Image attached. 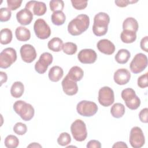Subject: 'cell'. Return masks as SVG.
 <instances>
[{
  "label": "cell",
  "mask_w": 148,
  "mask_h": 148,
  "mask_svg": "<svg viewBox=\"0 0 148 148\" xmlns=\"http://www.w3.org/2000/svg\"><path fill=\"white\" fill-rule=\"evenodd\" d=\"M77 112L84 117H91L98 111L97 105L92 101H81L76 106Z\"/></svg>",
  "instance_id": "cell-6"
},
{
  "label": "cell",
  "mask_w": 148,
  "mask_h": 148,
  "mask_svg": "<svg viewBox=\"0 0 148 148\" xmlns=\"http://www.w3.org/2000/svg\"><path fill=\"white\" fill-rule=\"evenodd\" d=\"M131 57L130 52L125 49H120L116 53L114 59L116 61L120 64H126Z\"/></svg>",
  "instance_id": "cell-25"
},
{
  "label": "cell",
  "mask_w": 148,
  "mask_h": 148,
  "mask_svg": "<svg viewBox=\"0 0 148 148\" xmlns=\"http://www.w3.org/2000/svg\"><path fill=\"white\" fill-rule=\"evenodd\" d=\"M139 25L137 20L133 17L125 18L123 23V30H130L136 32L138 30Z\"/></svg>",
  "instance_id": "cell-24"
},
{
  "label": "cell",
  "mask_w": 148,
  "mask_h": 148,
  "mask_svg": "<svg viewBox=\"0 0 148 148\" xmlns=\"http://www.w3.org/2000/svg\"><path fill=\"white\" fill-rule=\"evenodd\" d=\"M27 131V125L21 122H18L15 124L13 127V131L18 135H24Z\"/></svg>",
  "instance_id": "cell-35"
},
{
  "label": "cell",
  "mask_w": 148,
  "mask_h": 148,
  "mask_svg": "<svg viewBox=\"0 0 148 148\" xmlns=\"http://www.w3.org/2000/svg\"><path fill=\"white\" fill-rule=\"evenodd\" d=\"M71 3L72 6L76 10H83L87 6L88 2L87 1L82 0H72Z\"/></svg>",
  "instance_id": "cell-37"
},
{
  "label": "cell",
  "mask_w": 148,
  "mask_h": 148,
  "mask_svg": "<svg viewBox=\"0 0 148 148\" xmlns=\"http://www.w3.org/2000/svg\"><path fill=\"white\" fill-rule=\"evenodd\" d=\"M77 45L73 42H66L63 45L62 50L68 55H73L77 51Z\"/></svg>",
  "instance_id": "cell-32"
},
{
  "label": "cell",
  "mask_w": 148,
  "mask_h": 148,
  "mask_svg": "<svg viewBox=\"0 0 148 148\" xmlns=\"http://www.w3.org/2000/svg\"><path fill=\"white\" fill-rule=\"evenodd\" d=\"M24 91V84L21 82H15L13 83L10 88V94L12 96L16 98L21 97Z\"/></svg>",
  "instance_id": "cell-23"
},
{
  "label": "cell",
  "mask_w": 148,
  "mask_h": 148,
  "mask_svg": "<svg viewBox=\"0 0 148 148\" xmlns=\"http://www.w3.org/2000/svg\"><path fill=\"white\" fill-rule=\"evenodd\" d=\"M15 35L18 40L25 42L30 39L31 32L28 28L20 26L16 29Z\"/></svg>",
  "instance_id": "cell-21"
},
{
  "label": "cell",
  "mask_w": 148,
  "mask_h": 148,
  "mask_svg": "<svg viewBox=\"0 0 148 148\" xmlns=\"http://www.w3.org/2000/svg\"><path fill=\"white\" fill-rule=\"evenodd\" d=\"M17 60V53L12 47L3 49L0 53V67L6 69L10 67Z\"/></svg>",
  "instance_id": "cell-7"
},
{
  "label": "cell",
  "mask_w": 148,
  "mask_h": 148,
  "mask_svg": "<svg viewBox=\"0 0 148 148\" xmlns=\"http://www.w3.org/2000/svg\"><path fill=\"white\" fill-rule=\"evenodd\" d=\"M50 9L53 12L62 11L64 7V1L62 0H52L49 2Z\"/></svg>",
  "instance_id": "cell-33"
},
{
  "label": "cell",
  "mask_w": 148,
  "mask_h": 148,
  "mask_svg": "<svg viewBox=\"0 0 148 148\" xmlns=\"http://www.w3.org/2000/svg\"><path fill=\"white\" fill-rule=\"evenodd\" d=\"M25 8L30 10L33 14L38 16L44 15L47 11L46 4L43 2L36 1L28 2L25 5Z\"/></svg>",
  "instance_id": "cell-15"
},
{
  "label": "cell",
  "mask_w": 148,
  "mask_h": 148,
  "mask_svg": "<svg viewBox=\"0 0 148 148\" xmlns=\"http://www.w3.org/2000/svg\"><path fill=\"white\" fill-rule=\"evenodd\" d=\"M63 45V42L60 38L55 37L48 42L47 47L53 51L59 52L62 49Z\"/></svg>",
  "instance_id": "cell-27"
},
{
  "label": "cell",
  "mask_w": 148,
  "mask_h": 148,
  "mask_svg": "<svg viewBox=\"0 0 148 148\" xmlns=\"http://www.w3.org/2000/svg\"><path fill=\"white\" fill-rule=\"evenodd\" d=\"M64 71L61 67L59 66H54L51 67L48 73V76L51 82H57L63 76Z\"/></svg>",
  "instance_id": "cell-20"
},
{
  "label": "cell",
  "mask_w": 148,
  "mask_h": 148,
  "mask_svg": "<svg viewBox=\"0 0 148 148\" xmlns=\"http://www.w3.org/2000/svg\"><path fill=\"white\" fill-rule=\"evenodd\" d=\"M129 142L134 148L142 147L145 142V138L142 129L139 127L132 128L130 131Z\"/></svg>",
  "instance_id": "cell-11"
},
{
  "label": "cell",
  "mask_w": 148,
  "mask_h": 148,
  "mask_svg": "<svg viewBox=\"0 0 148 148\" xmlns=\"http://www.w3.org/2000/svg\"><path fill=\"white\" fill-rule=\"evenodd\" d=\"M12 16L11 10L6 8H2L0 9V21L6 22L10 20Z\"/></svg>",
  "instance_id": "cell-36"
},
{
  "label": "cell",
  "mask_w": 148,
  "mask_h": 148,
  "mask_svg": "<svg viewBox=\"0 0 148 148\" xmlns=\"http://www.w3.org/2000/svg\"><path fill=\"white\" fill-rule=\"evenodd\" d=\"M138 1H129V0H119V1H115L114 3H116V5L119 6V7H121V8H124L125 7L127 6H128L129 4L130 3H136Z\"/></svg>",
  "instance_id": "cell-41"
},
{
  "label": "cell",
  "mask_w": 148,
  "mask_h": 148,
  "mask_svg": "<svg viewBox=\"0 0 148 148\" xmlns=\"http://www.w3.org/2000/svg\"><path fill=\"white\" fill-rule=\"evenodd\" d=\"M16 18L21 25H29L33 19V14L30 10L24 8L17 13Z\"/></svg>",
  "instance_id": "cell-19"
},
{
  "label": "cell",
  "mask_w": 148,
  "mask_h": 148,
  "mask_svg": "<svg viewBox=\"0 0 148 148\" xmlns=\"http://www.w3.org/2000/svg\"><path fill=\"white\" fill-rule=\"evenodd\" d=\"M5 146L8 148H16L18 146V139L14 135H8L4 140Z\"/></svg>",
  "instance_id": "cell-31"
},
{
  "label": "cell",
  "mask_w": 148,
  "mask_h": 148,
  "mask_svg": "<svg viewBox=\"0 0 148 148\" xmlns=\"http://www.w3.org/2000/svg\"><path fill=\"white\" fill-rule=\"evenodd\" d=\"M140 46L142 50L146 52H148V36L143 37L140 42Z\"/></svg>",
  "instance_id": "cell-42"
},
{
  "label": "cell",
  "mask_w": 148,
  "mask_h": 148,
  "mask_svg": "<svg viewBox=\"0 0 148 148\" xmlns=\"http://www.w3.org/2000/svg\"><path fill=\"white\" fill-rule=\"evenodd\" d=\"M131 79V73L125 68L117 69L114 73L113 79L114 82L119 85H124L129 82Z\"/></svg>",
  "instance_id": "cell-17"
},
{
  "label": "cell",
  "mask_w": 148,
  "mask_h": 148,
  "mask_svg": "<svg viewBox=\"0 0 148 148\" xmlns=\"http://www.w3.org/2000/svg\"><path fill=\"white\" fill-rule=\"evenodd\" d=\"M71 132L73 138L78 142L84 141L87 136L86 124L80 119H77L72 123L71 125Z\"/></svg>",
  "instance_id": "cell-5"
},
{
  "label": "cell",
  "mask_w": 148,
  "mask_h": 148,
  "mask_svg": "<svg viewBox=\"0 0 148 148\" xmlns=\"http://www.w3.org/2000/svg\"><path fill=\"white\" fill-rule=\"evenodd\" d=\"M86 147L87 148H100L101 147V144L98 140H91L87 143Z\"/></svg>",
  "instance_id": "cell-43"
},
{
  "label": "cell",
  "mask_w": 148,
  "mask_h": 148,
  "mask_svg": "<svg viewBox=\"0 0 148 148\" xmlns=\"http://www.w3.org/2000/svg\"><path fill=\"white\" fill-rule=\"evenodd\" d=\"M98 99L102 106L105 107L110 106L114 101L113 90L108 86L101 88L98 91Z\"/></svg>",
  "instance_id": "cell-10"
},
{
  "label": "cell",
  "mask_w": 148,
  "mask_h": 148,
  "mask_svg": "<svg viewBox=\"0 0 148 148\" xmlns=\"http://www.w3.org/2000/svg\"><path fill=\"white\" fill-rule=\"evenodd\" d=\"M67 76L75 82L80 81L84 76L83 70L78 66H72L69 71Z\"/></svg>",
  "instance_id": "cell-22"
},
{
  "label": "cell",
  "mask_w": 148,
  "mask_h": 148,
  "mask_svg": "<svg viewBox=\"0 0 148 148\" xmlns=\"http://www.w3.org/2000/svg\"><path fill=\"white\" fill-rule=\"evenodd\" d=\"M147 66V57L141 53L136 54L130 64L131 71L135 74L142 72Z\"/></svg>",
  "instance_id": "cell-8"
},
{
  "label": "cell",
  "mask_w": 148,
  "mask_h": 148,
  "mask_svg": "<svg viewBox=\"0 0 148 148\" xmlns=\"http://www.w3.org/2000/svg\"><path fill=\"white\" fill-rule=\"evenodd\" d=\"M110 22L109 16L105 12H99L94 17L92 32L97 36L105 35L108 32V25Z\"/></svg>",
  "instance_id": "cell-2"
},
{
  "label": "cell",
  "mask_w": 148,
  "mask_h": 148,
  "mask_svg": "<svg viewBox=\"0 0 148 148\" xmlns=\"http://www.w3.org/2000/svg\"><path fill=\"white\" fill-rule=\"evenodd\" d=\"M120 38L123 43H131L136 40V33L130 30H123L120 34Z\"/></svg>",
  "instance_id": "cell-28"
},
{
  "label": "cell",
  "mask_w": 148,
  "mask_h": 148,
  "mask_svg": "<svg viewBox=\"0 0 148 148\" xmlns=\"http://www.w3.org/2000/svg\"><path fill=\"white\" fill-rule=\"evenodd\" d=\"M53 57L51 54L48 52L42 53L39 60L35 64V69L39 74H43L47 69L48 66L52 63Z\"/></svg>",
  "instance_id": "cell-12"
},
{
  "label": "cell",
  "mask_w": 148,
  "mask_h": 148,
  "mask_svg": "<svg viewBox=\"0 0 148 148\" xmlns=\"http://www.w3.org/2000/svg\"><path fill=\"white\" fill-rule=\"evenodd\" d=\"M112 147H126L127 148L128 146L127 145L125 144V143L123 142H117L116 143H115L113 146Z\"/></svg>",
  "instance_id": "cell-45"
},
{
  "label": "cell",
  "mask_w": 148,
  "mask_h": 148,
  "mask_svg": "<svg viewBox=\"0 0 148 148\" xmlns=\"http://www.w3.org/2000/svg\"><path fill=\"white\" fill-rule=\"evenodd\" d=\"M12 32L9 28H3L0 32V42L2 45H8L12 40Z\"/></svg>",
  "instance_id": "cell-30"
},
{
  "label": "cell",
  "mask_w": 148,
  "mask_h": 148,
  "mask_svg": "<svg viewBox=\"0 0 148 148\" xmlns=\"http://www.w3.org/2000/svg\"><path fill=\"white\" fill-rule=\"evenodd\" d=\"M79 61L84 64L94 63L97 58L96 52L91 49H84L81 50L77 54Z\"/></svg>",
  "instance_id": "cell-14"
},
{
  "label": "cell",
  "mask_w": 148,
  "mask_h": 148,
  "mask_svg": "<svg viewBox=\"0 0 148 148\" xmlns=\"http://www.w3.org/2000/svg\"><path fill=\"white\" fill-rule=\"evenodd\" d=\"M34 30L36 36L40 39H47L51 33L49 25L42 18H38L35 21Z\"/></svg>",
  "instance_id": "cell-9"
},
{
  "label": "cell",
  "mask_w": 148,
  "mask_h": 148,
  "mask_svg": "<svg viewBox=\"0 0 148 148\" xmlns=\"http://www.w3.org/2000/svg\"><path fill=\"white\" fill-rule=\"evenodd\" d=\"M139 117L140 120L144 123L148 122V109L145 108L142 109L139 113Z\"/></svg>",
  "instance_id": "cell-40"
},
{
  "label": "cell",
  "mask_w": 148,
  "mask_h": 148,
  "mask_svg": "<svg viewBox=\"0 0 148 148\" xmlns=\"http://www.w3.org/2000/svg\"><path fill=\"white\" fill-rule=\"evenodd\" d=\"M121 96L125 103V105L131 110L137 109L140 105V100L136 95L135 91L131 88L124 89Z\"/></svg>",
  "instance_id": "cell-4"
},
{
  "label": "cell",
  "mask_w": 148,
  "mask_h": 148,
  "mask_svg": "<svg viewBox=\"0 0 148 148\" xmlns=\"http://www.w3.org/2000/svg\"><path fill=\"white\" fill-rule=\"evenodd\" d=\"M66 20V16L62 11H57L53 13L51 16V20L56 25H62Z\"/></svg>",
  "instance_id": "cell-29"
},
{
  "label": "cell",
  "mask_w": 148,
  "mask_h": 148,
  "mask_svg": "<svg viewBox=\"0 0 148 148\" xmlns=\"http://www.w3.org/2000/svg\"><path fill=\"white\" fill-rule=\"evenodd\" d=\"M125 106L121 103H116L113 104L110 109V113L112 116L117 119L122 117L125 113Z\"/></svg>",
  "instance_id": "cell-26"
},
{
  "label": "cell",
  "mask_w": 148,
  "mask_h": 148,
  "mask_svg": "<svg viewBox=\"0 0 148 148\" xmlns=\"http://www.w3.org/2000/svg\"><path fill=\"white\" fill-rule=\"evenodd\" d=\"M97 47L101 53L106 55H111L115 51L114 45L106 39L99 40L97 44Z\"/></svg>",
  "instance_id": "cell-18"
},
{
  "label": "cell",
  "mask_w": 148,
  "mask_h": 148,
  "mask_svg": "<svg viewBox=\"0 0 148 148\" xmlns=\"http://www.w3.org/2000/svg\"><path fill=\"white\" fill-rule=\"evenodd\" d=\"M0 75H1V86H2L3 83H5L7 81L8 76L6 73L2 71L0 72Z\"/></svg>",
  "instance_id": "cell-44"
},
{
  "label": "cell",
  "mask_w": 148,
  "mask_h": 148,
  "mask_svg": "<svg viewBox=\"0 0 148 148\" xmlns=\"http://www.w3.org/2000/svg\"><path fill=\"white\" fill-rule=\"evenodd\" d=\"M61 85L63 91L68 95H74L78 91V86L76 82L70 79L67 75L63 79Z\"/></svg>",
  "instance_id": "cell-16"
},
{
  "label": "cell",
  "mask_w": 148,
  "mask_h": 148,
  "mask_svg": "<svg viewBox=\"0 0 148 148\" xmlns=\"http://www.w3.org/2000/svg\"><path fill=\"white\" fill-rule=\"evenodd\" d=\"M6 2L8 9L10 10H15L20 7L23 1L21 0H7Z\"/></svg>",
  "instance_id": "cell-38"
},
{
  "label": "cell",
  "mask_w": 148,
  "mask_h": 148,
  "mask_svg": "<svg viewBox=\"0 0 148 148\" xmlns=\"http://www.w3.org/2000/svg\"><path fill=\"white\" fill-rule=\"evenodd\" d=\"M27 147H42V146L38 143H31L27 146Z\"/></svg>",
  "instance_id": "cell-46"
},
{
  "label": "cell",
  "mask_w": 148,
  "mask_h": 148,
  "mask_svg": "<svg viewBox=\"0 0 148 148\" xmlns=\"http://www.w3.org/2000/svg\"><path fill=\"white\" fill-rule=\"evenodd\" d=\"M13 108L14 112L24 121H29L34 116L35 110L34 107L30 103H28L24 101L18 100L16 101Z\"/></svg>",
  "instance_id": "cell-3"
},
{
  "label": "cell",
  "mask_w": 148,
  "mask_h": 148,
  "mask_svg": "<svg viewBox=\"0 0 148 148\" xmlns=\"http://www.w3.org/2000/svg\"><path fill=\"white\" fill-rule=\"evenodd\" d=\"M20 56L23 61L27 63H31L36 58V51L35 47L29 44L23 45L20 50Z\"/></svg>",
  "instance_id": "cell-13"
},
{
  "label": "cell",
  "mask_w": 148,
  "mask_h": 148,
  "mask_svg": "<svg viewBox=\"0 0 148 148\" xmlns=\"http://www.w3.org/2000/svg\"><path fill=\"white\" fill-rule=\"evenodd\" d=\"M138 86L141 88H144L148 86V82H147V73H146L140 76H139L138 79L137 81Z\"/></svg>",
  "instance_id": "cell-39"
},
{
  "label": "cell",
  "mask_w": 148,
  "mask_h": 148,
  "mask_svg": "<svg viewBox=\"0 0 148 148\" xmlns=\"http://www.w3.org/2000/svg\"><path fill=\"white\" fill-rule=\"evenodd\" d=\"M90 25V18L87 14H82L72 20L68 25V31L72 36L81 35Z\"/></svg>",
  "instance_id": "cell-1"
},
{
  "label": "cell",
  "mask_w": 148,
  "mask_h": 148,
  "mask_svg": "<svg viewBox=\"0 0 148 148\" xmlns=\"http://www.w3.org/2000/svg\"><path fill=\"white\" fill-rule=\"evenodd\" d=\"M71 142V137L67 132H62L57 138V143L62 146L69 145Z\"/></svg>",
  "instance_id": "cell-34"
}]
</instances>
